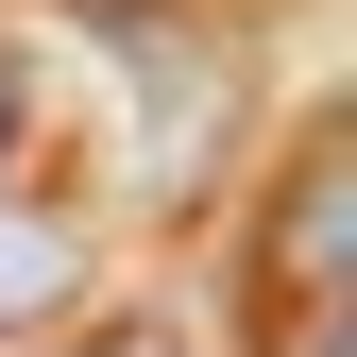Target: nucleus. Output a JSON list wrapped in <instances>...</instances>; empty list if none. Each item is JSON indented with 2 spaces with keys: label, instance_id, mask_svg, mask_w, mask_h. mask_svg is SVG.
I'll use <instances>...</instances> for the list:
<instances>
[{
  "label": "nucleus",
  "instance_id": "nucleus-3",
  "mask_svg": "<svg viewBox=\"0 0 357 357\" xmlns=\"http://www.w3.org/2000/svg\"><path fill=\"white\" fill-rule=\"evenodd\" d=\"M68 221H34V204H0V324H34V306H68Z\"/></svg>",
  "mask_w": 357,
  "mask_h": 357
},
{
  "label": "nucleus",
  "instance_id": "nucleus-4",
  "mask_svg": "<svg viewBox=\"0 0 357 357\" xmlns=\"http://www.w3.org/2000/svg\"><path fill=\"white\" fill-rule=\"evenodd\" d=\"M102 357H153V340H102Z\"/></svg>",
  "mask_w": 357,
  "mask_h": 357
},
{
  "label": "nucleus",
  "instance_id": "nucleus-1",
  "mask_svg": "<svg viewBox=\"0 0 357 357\" xmlns=\"http://www.w3.org/2000/svg\"><path fill=\"white\" fill-rule=\"evenodd\" d=\"M68 17L137 68V102H170L137 153H153V188H188V170H204V102H221V52H204V34H170V17H137V0H68Z\"/></svg>",
  "mask_w": 357,
  "mask_h": 357
},
{
  "label": "nucleus",
  "instance_id": "nucleus-2",
  "mask_svg": "<svg viewBox=\"0 0 357 357\" xmlns=\"http://www.w3.org/2000/svg\"><path fill=\"white\" fill-rule=\"evenodd\" d=\"M289 289H306V306L357 289V137H340V119L289 153V188H273V306H289Z\"/></svg>",
  "mask_w": 357,
  "mask_h": 357
}]
</instances>
